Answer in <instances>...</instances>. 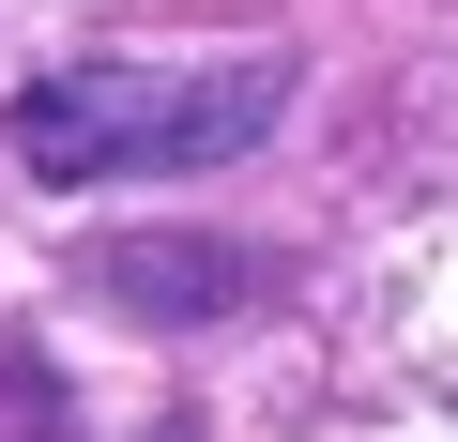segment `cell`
Returning <instances> with one entry per match:
<instances>
[{"label": "cell", "mask_w": 458, "mask_h": 442, "mask_svg": "<svg viewBox=\"0 0 458 442\" xmlns=\"http://www.w3.org/2000/svg\"><path fill=\"white\" fill-rule=\"evenodd\" d=\"M291 107V46H229V62H138V46H92V62H47L16 92V168L31 183H153V168H229L260 153Z\"/></svg>", "instance_id": "obj_1"}]
</instances>
